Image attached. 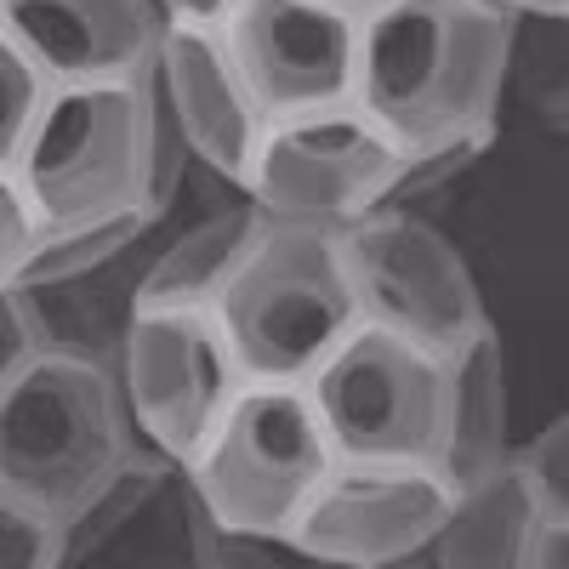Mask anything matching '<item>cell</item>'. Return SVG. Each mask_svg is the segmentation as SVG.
Listing matches in <instances>:
<instances>
[{
  "mask_svg": "<svg viewBox=\"0 0 569 569\" xmlns=\"http://www.w3.org/2000/svg\"><path fill=\"white\" fill-rule=\"evenodd\" d=\"M512 52L518 18L496 0H370L353 109L399 154L496 142Z\"/></svg>",
  "mask_w": 569,
  "mask_h": 569,
  "instance_id": "6da1fadb",
  "label": "cell"
},
{
  "mask_svg": "<svg viewBox=\"0 0 569 569\" xmlns=\"http://www.w3.org/2000/svg\"><path fill=\"white\" fill-rule=\"evenodd\" d=\"M12 171L52 228L131 206L166 211L194 160L166 120L154 74H114L46 91Z\"/></svg>",
  "mask_w": 569,
  "mask_h": 569,
  "instance_id": "7a4b0ae2",
  "label": "cell"
},
{
  "mask_svg": "<svg viewBox=\"0 0 569 569\" xmlns=\"http://www.w3.org/2000/svg\"><path fill=\"white\" fill-rule=\"evenodd\" d=\"M131 450H142V433L114 365L34 348L0 388V490L52 525H63Z\"/></svg>",
  "mask_w": 569,
  "mask_h": 569,
  "instance_id": "3957f363",
  "label": "cell"
},
{
  "mask_svg": "<svg viewBox=\"0 0 569 569\" xmlns=\"http://www.w3.org/2000/svg\"><path fill=\"white\" fill-rule=\"evenodd\" d=\"M211 313L246 382H308L313 365L359 325L337 228L262 217L217 284Z\"/></svg>",
  "mask_w": 569,
  "mask_h": 569,
  "instance_id": "277c9868",
  "label": "cell"
},
{
  "mask_svg": "<svg viewBox=\"0 0 569 569\" xmlns=\"http://www.w3.org/2000/svg\"><path fill=\"white\" fill-rule=\"evenodd\" d=\"M330 461L337 450L302 382H240L182 472L217 525L284 547Z\"/></svg>",
  "mask_w": 569,
  "mask_h": 569,
  "instance_id": "5b68a950",
  "label": "cell"
},
{
  "mask_svg": "<svg viewBox=\"0 0 569 569\" xmlns=\"http://www.w3.org/2000/svg\"><path fill=\"white\" fill-rule=\"evenodd\" d=\"M302 388L337 456H382V461L445 456L450 365L439 348H421L388 325L359 319L313 365Z\"/></svg>",
  "mask_w": 569,
  "mask_h": 569,
  "instance_id": "8992f818",
  "label": "cell"
},
{
  "mask_svg": "<svg viewBox=\"0 0 569 569\" xmlns=\"http://www.w3.org/2000/svg\"><path fill=\"white\" fill-rule=\"evenodd\" d=\"M342 273L353 284V308L370 325H388L399 337L450 353L472 330L490 325L467 257L456 240L421 217L416 206H376L337 228Z\"/></svg>",
  "mask_w": 569,
  "mask_h": 569,
  "instance_id": "52a82bcc",
  "label": "cell"
},
{
  "mask_svg": "<svg viewBox=\"0 0 569 569\" xmlns=\"http://www.w3.org/2000/svg\"><path fill=\"white\" fill-rule=\"evenodd\" d=\"M456 479L439 461H382L337 456L302 501L284 552L342 569H393L416 563L433 547Z\"/></svg>",
  "mask_w": 569,
  "mask_h": 569,
  "instance_id": "ba28073f",
  "label": "cell"
},
{
  "mask_svg": "<svg viewBox=\"0 0 569 569\" xmlns=\"http://www.w3.org/2000/svg\"><path fill=\"white\" fill-rule=\"evenodd\" d=\"M399 171H405V154L393 142L353 103H337L319 114L262 126L257 160L246 171L240 194L262 217L342 228L376 206H388Z\"/></svg>",
  "mask_w": 569,
  "mask_h": 569,
  "instance_id": "9c48e42d",
  "label": "cell"
},
{
  "mask_svg": "<svg viewBox=\"0 0 569 569\" xmlns=\"http://www.w3.org/2000/svg\"><path fill=\"white\" fill-rule=\"evenodd\" d=\"M211 29L262 126L353 103L359 12L342 0H228Z\"/></svg>",
  "mask_w": 569,
  "mask_h": 569,
  "instance_id": "30bf717a",
  "label": "cell"
},
{
  "mask_svg": "<svg viewBox=\"0 0 569 569\" xmlns=\"http://www.w3.org/2000/svg\"><path fill=\"white\" fill-rule=\"evenodd\" d=\"M114 370L142 445L171 461L200 450L222 405L246 382L211 308H137Z\"/></svg>",
  "mask_w": 569,
  "mask_h": 569,
  "instance_id": "8fae6325",
  "label": "cell"
},
{
  "mask_svg": "<svg viewBox=\"0 0 569 569\" xmlns=\"http://www.w3.org/2000/svg\"><path fill=\"white\" fill-rule=\"evenodd\" d=\"M149 74H154L166 120L188 149V160L222 177L228 188H246V171L262 142V114L246 98L217 29L211 23H166Z\"/></svg>",
  "mask_w": 569,
  "mask_h": 569,
  "instance_id": "7c38bea8",
  "label": "cell"
},
{
  "mask_svg": "<svg viewBox=\"0 0 569 569\" xmlns=\"http://www.w3.org/2000/svg\"><path fill=\"white\" fill-rule=\"evenodd\" d=\"M7 29L46 86L149 74L160 46V0H0Z\"/></svg>",
  "mask_w": 569,
  "mask_h": 569,
  "instance_id": "4fadbf2b",
  "label": "cell"
},
{
  "mask_svg": "<svg viewBox=\"0 0 569 569\" xmlns=\"http://www.w3.org/2000/svg\"><path fill=\"white\" fill-rule=\"evenodd\" d=\"M182 211V188L177 200L160 211V222L142 233L131 251H120L114 262L74 273V279H52V284H18V313L29 325V342L46 353H80L98 365H120L126 330L137 319V297H142V273H149L166 228Z\"/></svg>",
  "mask_w": 569,
  "mask_h": 569,
  "instance_id": "5bb4252c",
  "label": "cell"
},
{
  "mask_svg": "<svg viewBox=\"0 0 569 569\" xmlns=\"http://www.w3.org/2000/svg\"><path fill=\"white\" fill-rule=\"evenodd\" d=\"M182 200H188V182H182ZM257 222H262V211L246 194H233L222 206L211 200L200 211H177L149 273H142L137 308H211L217 284L228 279L233 262H240Z\"/></svg>",
  "mask_w": 569,
  "mask_h": 569,
  "instance_id": "9a60e30c",
  "label": "cell"
},
{
  "mask_svg": "<svg viewBox=\"0 0 569 569\" xmlns=\"http://www.w3.org/2000/svg\"><path fill=\"white\" fill-rule=\"evenodd\" d=\"M536 512H558V507H541L530 496V485L518 479V467L501 456L479 479L456 485L445 525H439L433 547H427V563H439V569H518V552H525Z\"/></svg>",
  "mask_w": 569,
  "mask_h": 569,
  "instance_id": "2e32d148",
  "label": "cell"
},
{
  "mask_svg": "<svg viewBox=\"0 0 569 569\" xmlns=\"http://www.w3.org/2000/svg\"><path fill=\"white\" fill-rule=\"evenodd\" d=\"M450 365V410H445V456L439 467L456 485L479 479L496 467L512 445L507 433V359H501V330L485 325L467 342L445 353Z\"/></svg>",
  "mask_w": 569,
  "mask_h": 569,
  "instance_id": "e0dca14e",
  "label": "cell"
},
{
  "mask_svg": "<svg viewBox=\"0 0 569 569\" xmlns=\"http://www.w3.org/2000/svg\"><path fill=\"white\" fill-rule=\"evenodd\" d=\"M160 222V211L149 206H131V211H109V217H80V222H52L40 228V240L18 273V284H52V279H74L114 262L120 251H131L142 233ZM12 284V291H18Z\"/></svg>",
  "mask_w": 569,
  "mask_h": 569,
  "instance_id": "ac0fdd59",
  "label": "cell"
},
{
  "mask_svg": "<svg viewBox=\"0 0 569 569\" xmlns=\"http://www.w3.org/2000/svg\"><path fill=\"white\" fill-rule=\"evenodd\" d=\"M46 74L23 58V46L0 29V171H12L18 149H23V137L46 103Z\"/></svg>",
  "mask_w": 569,
  "mask_h": 569,
  "instance_id": "d6986e66",
  "label": "cell"
},
{
  "mask_svg": "<svg viewBox=\"0 0 569 569\" xmlns=\"http://www.w3.org/2000/svg\"><path fill=\"white\" fill-rule=\"evenodd\" d=\"M507 461L518 467V479L530 485V496L541 507L569 512V421L563 416H552L536 439L507 445Z\"/></svg>",
  "mask_w": 569,
  "mask_h": 569,
  "instance_id": "ffe728a7",
  "label": "cell"
},
{
  "mask_svg": "<svg viewBox=\"0 0 569 569\" xmlns=\"http://www.w3.org/2000/svg\"><path fill=\"white\" fill-rule=\"evenodd\" d=\"M0 569H58V525L0 490Z\"/></svg>",
  "mask_w": 569,
  "mask_h": 569,
  "instance_id": "44dd1931",
  "label": "cell"
},
{
  "mask_svg": "<svg viewBox=\"0 0 569 569\" xmlns=\"http://www.w3.org/2000/svg\"><path fill=\"white\" fill-rule=\"evenodd\" d=\"M40 211L29 200V188L18 182V171H0V291H12L34 240H40Z\"/></svg>",
  "mask_w": 569,
  "mask_h": 569,
  "instance_id": "7402d4cb",
  "label": "cell"
},
{
  "mask_svg": "<svg viewBox=\"0 0 569 569\" xmlns=\"http://www.w3.org/2000/svg\"><path fill=\"white\" fill-rule=\"evenodd\" d=\"M29 353H34V342H29V325H23V313H18V297L0 291V388H7L12 376L23 370Z\"/></svg>",
  "mask_w": 569,
  "mask_h": 569,
  "instance_id": "603a6c76",
  "label": "cell"
},
{
  "mask_svg": "<svg viewBox=\"0 0 569 569\" xmlns=\"http://www.w3.org/2000/svg\"><path fill=\"white\" fill-rule=\"evenodd\" d=\"M228 12V0H160L166 23H217Z\"/></svg>",
  "mask_w": 569,
  "mask_h": 569,
  "instance_id": "cb8c5ba5",
  "label": "cell"
},
{
  "mask_svg": "<svg viewBox=\"0 0 569 569\" xmlns=\"http://www.w3.org/2000/svg\"><path fill=\"white\" fill-rule=\"evenodd\" d=\"M496 7L512 12L518 23H525V18H547V23H558V18L569 12V0H496Z\"/></svg>",
  "mask_w": 569,
  "mask_h": 569,
  "instance_id": "d4e9b609",
  "label": "cell"
},
{
  "mask_svg": "<svg viewBox=\"0 0 569 569\" xmlns=\"http://www.w3.org/2000/svg\"><path fill=\"white\" fill-rule=\"evenodd\" d=\"M342 7H353V12H359V7H370V0H342Z\"/></svg>",
  "mask_w": 569,
  "mask_h": 569,
  "instance_id": "484cf974",
  "label": "cell"
}]
</instances>
